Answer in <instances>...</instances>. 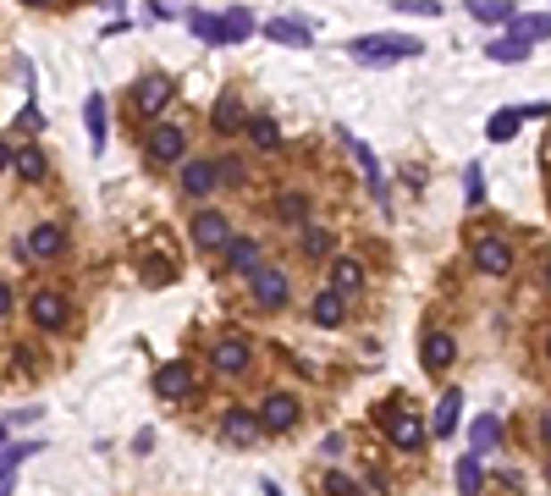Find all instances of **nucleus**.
Returning a JSON list of instances; mask_svg holds the SVG:
<instances>
[{
	"label": "nucleus",
	"mask_w": 551,
	"mask_h": 496,
	"mask_svg": "<svg viewBox=\"0 0 551 496\" xmlns=\"http://www.w3.org/2000/svg\"><path fill=\"white\" fill-rule=\"evenodd\" d=\"M0 441H6V425H0Z\"/></svg>",
	"instance_id": "obj_49"
},
{
	"label": "nucleus",
	"mask_w": 551,
	"mask_h": 496,
	"mask_svg": "<svg viewBox=\"0 0 551 496\" xmlns=\"http://www.w3.org/2000/svg\"><path fill=\"white\" fill-rule=\"evenodd\" d=\"M314 325H342V292L337 287L314 292Z\"/></svg>",
	"instance_id": "obj_26"
},
{
	"label": "nucleus",
	"mask_w": 551,
	"mask_h": 496,
	"mask_svg": "<svg viewBox=\"0 0 551 496\" xmlns=\"http://www.w3.org/2000/svg\"><path fill=\"white\" fill-rule=\"evenodd\" d=\"M188 231H193V243H205V248H215V243H232V226H226V215H221V210H199Z\"/></svg>",
	"instance_id": "obj_9"
},
{
	"label": "nucleus",
	"mask_w": 551,
	"mask_h": 496,
	"mask_svg": "<svg viewBox=\"0 0 551 496\" xmlns=\"http://www.w3.org/2000/svg\"><path fill=\"white\" fill-rule=\"evenodd\" d=\"M254 298L265 309H281L287 304V276L281 271H254Z\"/></svg>",
	"instance_id": "obj_17"
},
{
	"label": "nucleus",
	"mask_w": 551,
	"mask_h": 496,
	"mask_svg": "<svg viewBox=\"0 0 551 496\" xmlns=\"http://www.w3.org/2000/svg\"><path fill=\"white\" fill-rule=\"evenodd\" d=\"M215 172H221V182H243V165H238V160H221Z\"/></svg>",
	"instance_id": "obj_41"
},
{
	"label": "nucleus",
	"mask_w": 551,
	"mask_h": 496,
	"mask_svg": "<svg viewBox=\"0 0 551 496\" xmlns=\"http://www.w3.org/2000/svg\"><path fill=\"white\" fill-rule=\"evenodd\" d=\"M452 353H458V348H452V337H447V331H430V337L419 342V358H425V370H430V375H441V370H447V364H452Z\"/></svg>",
	"instance_id": "obj_14"
},
{
	"label": "nucleus",
	"mask_w": 551,
	"mask_h": 496,
	"mask_svg": "<svg viewBox=\"0 0 551 496\" xmlns=\"http://www.w3.org/2000/svg\"><path fill=\"white\" fill-rule=\"evenodd\" d=\"M386 436L413 452V447H425V425H419L413 414H403V408H386Z\"/></svg>",
	"instance_id": "obj_8"
},
{
	"label": "nucleus",
	"mask_w": 551,
	"mask_h": 496,
	"mask_svg": "<svg viewBox=\"0 0 551 496\" xmlns=\"http://www.w3.org/2000/svg\"><path fill=\"white\" fill-rule=\"evenodd\" d=\"M353 160H359V172H364V182H370V193L386 205V182H380V165H375V155H370V144H353Z\"/></svg>",
	"instance_id": "obj_27"
},
{
	"label": "nucleus",
	"mask_w": 551,
	"mask_h": 496,
	"mask_svg": "<svg viewBox=\"0 0 551 496\" xmlns=\"http://www.w3.org/2000/svg\"><path fill=\"white\" fill-rule=\"evenodd\" d=\"M6 315H12V287L0 282V320H6Z\"/></svg>",
	"instance_id": "obj_44"
},
{
	"label": "nucleus",
	"mask_w": 551,
	"mask_h": 496,
	"mask_svg": "<svg viewBox=\"0 0 551 496\" xmlns=\"http://www.w3.org/2000/svg\"><path fill=\"white\" fill-rule=\"evenodd\" d=\"M259 430H265V419H259L254 408H226V414H221V436L232 441V447H254Z\"/></svg>",
	"instance_id": "obj_2"
},
{
	"label": "nucleus",
	"mask_w": 551,
	"mask_h": 496,
	"mask_svg": "<svg viewBox=\"0 0 551 496\" xmlns=\"http://www.w3.org/2000/svg\"><path fill=\"white\" fill-rule=\"evenodd\" d=\"M210 122H215V132H238V127H248V122H243V105H238L232 94H226L221 105L210 111Z\"/></svg>",
	"instance_id": "obj_29"
},
{
	"label": "nucleus",
	"mask_w": 551,
	"mask_h": 496,
	"mask_svg": "<svg viewBox=\"0 0 551 496\" xmlns=\"http://www.w3.org/2000/svg\"><path fill=\"white\" fill-rule=\"evenodd\" d=\"M6 165H17V149H12L6 139H0V172H6Z\"/></svg>",
	"instance_id": "obj_43"
},
{
	"label": "nucleus",
	"mask_w": 551,
	"mask_h": 496,
	"mask_svg": "<svg viewBox=\"0 0 551 496\" xmlns=\"http://www.w3.org/2000/svg\"><path fill=\"white\" fill-rule=\"evenodd\" d=\"M22 6H50V0H22Z\"/></svg>",
	"instance_id": "obj_46"
},
{
	"label": "nucleus",
	"mask_w": 551,
	"mask_h": 496,
	"mask_svg": "<svg viewBox=\"0 0 551 496\" xmlns=\"http://www.w3.org/2000/svg\"><path fill=\"white\" fill-rule=\"evenodd\" d=\"M111 6H121V0H111Z\"/></svg>",
	"instance_id": "obj_50"
},
{
	"label": "nucleus",
	"mask_w": 551,
	"mask_h": 496,
	"mask_svg": "<svg viewBox=\"0 0 551 496\" xmlns=\"http://www.w3.org/2000/svg\"><path fill=\"white\" fill-rule=\"evenodd\" d=\"M298 414H304V408H298V397H293V391H271V397H265V408H259L265 430H293V425H298Z\"/></svg>",
	"instance_id": "obj_4"
},
{
	"label": "nucleus",
	"mask_w": 551,
	"mask_h": 496,
	"mask_svg": "<svg viewBox=\"0 0 551 496\" xmlns=\"http://www.w3.org/2000/svg\"><path fill=\"white\" fill-rule=\"evenodd\" d=\"M347 55L370 61V66H386L397 55H425V39H413V33H370V39H347Z\"/></svg>",
	"instance_id": "obj_1"
},
{
	"label": "nucleus",
	"mask_w": 551,
	"mask_h": 496,
	"mask_svg": "<svg viewBox=\"0 0 551 496\" xmlns=\"http://www.w3.org/2000/svg\"><path fill=\"white\" fill-rule=\"evenodd\" d=\"M254 12L248 6H232V12H221V45H243V39H254Z\"/></svg>",
	"instance_id": "obj_13"
},
{
	"label": "nucleus",
	"mask_w": 551,
	"mask_h": 496,
	"mask_svg": "<svg viewBox=\"0 0 551 496\" xmlns=\"http://www.w3.org/2000/svg\"><path fill=\"white\" fill-rule=\"evenodd\" d=\"M326 491H331V496H353V480H347V475H337V469H331V475H326Z\"/></svg>",
	"instance_id": "obj_40"
},
{
	"label": "nucleus",
	"mask_w": 551,
	"mask_h": 496,
	"mask_svg": "<svg viewBox=\"0 0 551 496\" xmlns=\"http://www.w3.org/2000/svg\"><path fill=\"white\" fill-rule=\"evenodd\" d=\"M188 28L199 33L205 45H221V17H215V12H188Z\"/></svg>",
	"instance_id": "obj_31"
},
{
	"label": "nucleus",
	"mask_w": 551,
	"mask_h": 496,
	"mask_svg": "<svg viewBox=\"0 0 551 496\" xmlns=\"http://www.w3.org/2000/svg\"><path fill=\"white\" fill-rule=\"evenodd\" d=\"M248 358H254V348H248L243 337H221V342H215V353H210V364H215L221 375H243V370H248Z\"/></svg>",
	"instance_id": "obj_5"
},
{
	"label": "nucleus",
	"mask_w": 551,
	"mask_h": 496,
	"mask_svg": "<svg viewBox=\"0 0 551 496\" xmlns=\"http://www.w3.org/2000/svg\"><path fill=\"white\" fill-rule=\"evenodd\" d=\"M474 265H480L485 276H507V271H513V248H507L502 238H480V243H474Z\"/></svg>",
	"instance_id": "obj_7"
},
{
	"label": "nucleus",
	"mask_w": 551,
	"mask_h": 496,
	"mask_svg": "<svg viewBox=\"0 0 551 496\" xmlns=\"http://www.w3.org/2000/svg\"><path fill=\"white\" fill-rule=\"evenodd\" d=\"M518 116H551V99H530V105H518Z\"/></svg>",
	"instance_id": "obj_42"
},
{
	"label": "nucleus",
	"mask_w": 551,
	"mask_h": 496,
	"mask_svg": "<svg viewBox=\"0 0 551 496\" xmlns=\"http://www.w3.org/2000/svg\"><path fill=\"white\" fill-rule=\"evenodd\" d=\"M463 12H469L474 22H513V17H518L513 0H463Z\"/></svg>",
	"instance_id": "obj_18"
},
{
	"label": "nucleus",
	"mask_w": 551,
	"mask_h": 496,
	"mask_svg": "<svg viewBox=\"0 0 551 496\" xmlns=\"http://www.w3.org/2000/svg\"><path fill=\"white\" fill-rule=\"evenodd\" d=\"M458 491L480 496V458H458Z\"/></svg>",
	"instance_id": "obj_34"
},
{
	"label": "nucleus",
	"mask_w": 551,
	"mask_h": 496,
	"mask_svg": "<svg viewBox=\"0 0 551 496\" xmlns=\"http://www.w3.org/2000/svg\"><path fill=\"white\" fill-rule=\"evenodd\" d=\"M502 441V425L491 419V414H485V419H474V452H491Z\"/></svg>",
	"instance_id": "obj_33"
},
{
	"label": "nucleus",
	"mask_w": 551,
	"mask_h": 496,
	"mask_svg": "<svg viewBox=\"0 0 551 496\" xmlns=\"http://www.w3.org/2000/svg\"><path fill=\"white\" fill-rule=\"evenodd\" d=\"M546 358H551V331H546Z\"/></svg>",
	"instance_id": "obj_48"
},
{
	"label": "nucleus",
	"mask_w": 551,
	"mask_h": 496,
	"mask_svg": "<svg viewBox=\"0 0 551 496\" xmlns=\"http://www.w3.org/2000/svg\"><path fill=\"white\" fill-rule=\"evenodd\" d=\"M215 182H221V172H215L210 160H188V165H182V193L205 198V193H215Z\"/></svg>",
	"instance_id": "obj_12"
},
{
	"label": "nucleus",
	"mask_w": 551,
	"mask_h": 496,
	"mask_svg": "<svg viewBox=\"0 0 551 496\" xmlns=\"http://www.w3.org/2000/svg\"><path fill=\"white\" fill-rule=\"evenodd\" d=\"M392 12H408V17H441V0H392Z\"/></svg>",
	"instance_id": "obj_37"
},
{
	"label": "nucleus",
	"mask_w": 551,
	"mask_h": 496,
	"mask_svg": "<svg viewBox=\"0 0 551 496\" xmlns=\"http://www.w3.org/2000/svg\"><path fill=\"white\" fill-rule=\"evenodd\" d=\"M518 122H524L518 111H497V116H491V127H485V139H491V144H507L513 132H518Z\"/></svg>",
	"instance_id": "obj_30"
},
{
	"label": "nucleus",
	"mask_w": 551,
	"mask_h": 496,
	"mask_svg": "<svg viewBox=\"0 0 551 496\" xmlns=\"http://www.w3.org/2000/svg\"><path fill=\"white\" fill-rule=\"evenodd\" d=\"M298 248H304V259H326V254L337 248V231H326V226H304Z\"/></svg>",
	"instance_id": "obj_22"
},
{
	"label": "nucleus",
	"mask_w": 551,
	"mask_h": 496,
	"mask_svg": "<svg viewBox=\"0 0 551 496\" xmlns=\"http://www.w3.org/2000/svg\"><path fill=\"white\" fill-rule=\"evenodd\" d=\"M28 254H34V259H55L61 254V226H34V231H28Z\"/></svg>",
	"instance_id": "obj_23"
},
{
	"label": "nucleus",
	"mask_w": 551,
	"mask_h": 496,
	"mask_svg": "<svg viewBox=\"0 0 551 496\" xmlns=\"http://www.w3.org/2000/svg\"><path fill=\"white\" fill-rule=\"evenodd\" d=\"M546 287H551V259H546Z\"/></svg>",
	"instance_id": "obj_47"
},
{
	"label": "nucleus",
	"mask_w": 551,
	"mask_h": 496,
	"mask_svg": "<svg viewBox=\"0 0 551 496\" xmlns=\"http://www.w3.org/2000/svg\"><path fill=\"white\" fill-rule=\"evenodd\" d=\"M83 127H88V144H94V149H105V94H88V105H83Z\"/></svg>",
	"instance_id": "obj_20"
},
{
	"label": "nucleus",
	"mask_w": 551,
	"mask_h": 496,
	"mask_svg": "<svg viewBox=\"0 0 551 496\" xmlns=\"http://www.w3.org/2000/svg\"><path fill=\"white\" fill-rule=\"evenodd\" d=\"M513 33H518V39H530V45L551 39V12H530V17H513Z\"/></svg>",
	"instance_id": "obj_24"
},
{
	"label": "nucleus",
	"mask_w": 551,
	"mask_h": 496,
	"mask_svg": "<svg viewBox=\"0 0 551 496\" xmlns=\"http://www.w3.org/2000/svg\"><path fill=\"white\" fill-rule=\"evenodd\" d=\"M28 309H34V325H45V331H61V325L72 320V304L61 292H45V287L34 292V304H28Z\"/></svg>",
	"instance_id": "obj_3"
},
{
	"label": "nucleus",
	"mask_w": 551,
	"mask_h": 496,
	"mask_svg": "<svg viewBox=\"0 0 551 496\" xmlns=\"http://www.w3.org/2000/svg\"><path fill=\"white\" fill-rule=\"evenodd\" d=\"M530 39H518V33H513V39H497V45H485V61H502V66H518V61H530Z\"/></svg>",
	"instance_id": "obj_19"
},
{
	"label": "nucleus",
	"mask_w": 551,
	"mask_h": 496,
	"mask_svg": "<svg viewBox=\"0 0 551 496\" xmlns=\"http://www.w3.org/2000/svg\"><path fill=\"white\" fill-rule=\"evenodd\" d=\"M480 198H485V172H480V160H474L469 172H463V205H480Z\"/></svg>",
	"instance_id": "obj_36"
},
{
	"label": "nucleus",
	"mask_w": 551,
	"mask_h": 496,
	"mask_svg": "<svg viewBox=\"0 0 551 496\" xmlns=\"http://www.w3.org/2000/svg\"><path fill=\"white\" fill-rule=\"evenodd\" d=\"M359 282H364V271H359V259H337L331 265V287L347 298V292H359Z\"/></svg>",
	"instance_id": "obj_28"
},
{
	"label": "nucleus",
	"mask_w": 551,
	"mask_h": 496,
	"mask_svg": "<svg viewBox=\"0 0 551 496\" xmlns=\"http://www.w3.org/2000/svg\"><path fill=\"white\" fill-rule=\"evenodd\" d=\"M154 391L166 397V403H171V397H177V403H182V397L193 391V375H188V364H182V358H177V364H166V370L154 375Z\"/></svg>",
	"instance_id": "obj_15"
},
{
	"label": "nucleus",
	"mask_w": 551,
	"mask_h": 496,
	"mask_svg": "<svg viewBox=\"0 0 551 496\" xmlns=\"http://www.w3.org/2000/svg\"><path fill=\"white\" fill-rule=\"evenodd\" d=\"M265 39H281V45H309V39H314V28H309V17H276V22H265Z\"/></svg>",
	"instance_id": "obj_16"
},
{
	"label": "nucleus",
	"mask_w": 551,
	"mask_h": 496,
	"mask_svg": "<svg viewBox=\"0 0 551 496\" xmlns=\"http://www.w3.org/2000/svg\"><path fill=\"white\" fill-rule=\"evenodd\" d=\"M248 139H254L259 149H276V144H281V127H276L271 116H254V122H248Z\"/></svg>",
	"instance_id": "obj_32"
},
{
	"label": "nucleus",
	"mask_w": 551,
	"mask_h": 496,
	"mask_svg": "<svg viewBox=\"0 0 551 496\" xmlns=\"http://www.w3.org/2000/svg\"><path fill=\"white\" fill-rule=\"evenodd\" d=\"M171 94H177V88H171L166 72H149V78L138 83V111H144V116H160V111L171 105Z\"/></svg>",
	"instance_id": "obj_6"
},
{
	"label": "nucleus",
	"mask_w": 551,
	"mask_h": 496,
	"mask_svg": "<svg viewBox=\"0 0 551 496\" xmlns=\"http://www.w3.org/2000/svg\"><path fill=\"white\" fill-rule=\"evenodd\" d=\"M28 458H39V441H17V447L0 452V496H12V480H17V469Z\"/></svg>",
	"instance_id": "obj_10"
},
{
	"label": "nucleus",
	"mask_w": 551,
	"mask_h": 496,
	"mask_svg": "<svg viewBox=\"0 0 551 496\" xmlns=\"http://www.w3.org/2000/svg\"><path fill=\"white\" fill-rule=\"evenodd\" d=\"M226 265H232V271H259V243L254 238H232L226 243Z\"/></svg>",
	"instance_id": "obj_25"
},
{
	"label": "nucleus",
	"mask_w": 551,
	"mask_h": 496,
	"mask_svg": "<svg viewBox=\"0 0 551 496\" xmlns=\"http://www.w3.org/2000/svg\"><path fill=\"white\" fill-rule=\"evenodd\" d=\"M287 221H304V193H281V205H276Z\"/></svg>",
	"instance_id": "obj_39"
},
{
	"label": "nucleus",
	"mask_w": 551,
	"mask_h": 496,
	"mask_svg": "<svg viewBox=\"0 0 551 496\" xmlns=\"http://www.w3.org/2000/svg\"><path fill=\"white\" fill-rule=\"evenodd\" d=\"M182 149H188V139H182V127H171V122H160V127L149 132V155H154V160H182Z\"/></svg>",
	"instance_id": "obj_11"
},
{
	"label": "nucleus",
	"mask_w": 551,
	"mask_h": 496,
	"mask_svg": "<svg viewBox=\"0 0 551 496\" xmlns=\"http://www.w3.org/2000/svg\"><path fill=\"white\" fill-rule=\"evenodd\" d=\"M540 436H546V447H551V408L540 414Z\"/></svg>",
	"instance_id": "obj_45"
},
{
	"label": "nucleus",
	"mask_w": 551,
	"mask_h": 496,
	"mask_svg": "<svg viewBox=\"0 0 551 496\" xmlns=\"http://www.w3.org/2000/svg\"><path fill=\"white\" fill-rule=\"evenodd\" d=\"M144 276H149V287H166V282H171L177 271H171L166 259H144Z\"/></svg>",
	"instance_id": "obj_38"
},
{
	"label": "nucleus",
	"mask_w": 551,
	"mask_h": 496,
	"mask_svg": "<svg viewBox=\"0 0 551 496\" xmlns=\"http://www.w3.org/2000/svg\"><path fill=\"white\" fill-rule=\"evenodd\" d=\"M17 172H22L28 182H39V177H45V155H39V149H17Z\"/></svg>",
	"instance_id": "obj_35"
},
{
	"label": "nucleus",
	"mask_w": 551,
	"mask_h": 496,
	"mask_svg": "<svg viewBox=\"0 0 551 496\" xmlns=\"http://www.w3.org/2000/svg\"><path fill=\"white\" fill-rule=\"evenodd\" d=\"M458 408H463V391L452 386V391L441 397V408H436V419H430V430H436V436H452V430H458Z\"/></svg>",
	"instance_id": "obj_21"
}]
</instances>
